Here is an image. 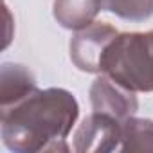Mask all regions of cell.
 Listing matches in <instances>:
<instances>
[{"mask_svg": "<svg viewBox=\"0 0 153 153\" xmlns=\"http://www.w3.org/2000/svg\"><path fill=\"white\" fill-rule=\"evenodd\" d=\"M36 90L34 76L22 65L4 63L0 70V108H7Z\"/></svg>", "mask_w": 153, "mask_h": 153, "instance_id": "cell-7", "label": "cell"}, {"mask_svg": "<svg viewBox=\"0 0 153 153\" xmlns=\"http://www.w3.org/2000/svg\"><path fill=\"white\" fill-rule=\"evenodd\" d=\"M90 103L94 112L108 114L119 121L133 115L139 108L135 92L121 87L108 76H99L90 87Z\"/></svg>", "mask_w": 153, "mask_h": 153, "instance_id": "cell-5", "label": "cell"}, {"mask_svg": "<svg viewBox=\"0 0 153 153\" xmlns=\"http://www.w3.org/2000/svg\"><path fill=\"white\" fill-rule=\"evenodd\" d=\"M101 2H103V0H101Z\"/></svg>", "mask_w": 153, "mask_h": 153, "instance_id": "cell-10", "label": "cell"}, {"mask_svg": "<svg viewBox=\"0 0 153 153\" xmlns=\"http://www.w3.org/2000/svg\"><path fill=\"white\" fill-rule=\"evenodd\" d=\"M101 72L131 92H153V31L117 34L103 54Z\"/></svg>", "mask_w": 153, "mask_h": 153, "instance_id": "cell-2", "label": "cell"}, {"mask_svg": "<svg viewBox=\"0 0 153 153\" xmlns=\"http://www.w3.org/2000/svg\"><path fill=\"white\" fill-rule=\"evenodd\" d=\"M121 151L124 153H144L153 151V121L126 117L121 121Z\"/></svg>", "mask_w": 153, "mask_h": 153, "instance_id": "cell-8", "label": "cell"}, {"mask_svg": "<svg viewBox=\"0 0 153 153\" xmlns=\"http://www.w3.org/2000/svg\"><path fill=\"white\" fill-rule=\"evenodd\" d=\"M101 9V0H54L52 4L56 22L70 31H81L94 24V18Z\"/></svg>", "mask_w": 153, "mask_h": 153, "instance_id": "cell-6", "label": "cell"}, {"mask_svg": "<svg viewBox=\"0 0 153 153\" xmlns=\"http://www.w3.org/2000/svg\"><path fill=\"white\" fill-rule=\"evenodd\" d=\"M121 148V121L92 112L74 133V149L78 153H106Z\"/></svg>", "mask_w": 153, "mask_h": 153, "instance_id": "cell-4", "label": "cell"}, {"mask_svg": "<svg viewBox=\"0 0 153 153\" xmlns=\"http://www.w3.org/2000/svg\"><path fill=\"white\" fill-rule=\"evenodd\" d=\"M0 115L2 140L7 149L68 151L67 137L79 115V105L65 88H36L22 101L0 108Z\"/></svg>", "mask_w": 153, "mask_h": 153, "instance_id": "cell-1", "label": "cell"}, {"mask_svg": "<svg viewBox=\"0 0 153 153\" xmlns=\"http://www.w3.org/2000/svg\"><path fill=\"white\" fill-rule=\"evenodd\" d=\"M103 9L130 22H144L153 16V0H103Z\"/></svg>", "mask_w": 153, "mask_h": 153, "instance_id": "cell-9", "label": "cell"}, {"mask_svg": "<svg viewBox=\"0 0 153 153\" xmlns=\"http://www.w3.org/2000/svg\"><path fill=\"white\" fill-rule=\"evenodd\" d=\"M119 34L110 24L94 22L88 27L76 31L70 40V59L83 72H101V59L106 47Z\"/></svg>", "mask_w": 153, "mask_h": 153, "instance_id": "cell-3", "label": "cell"}]
</instances>
